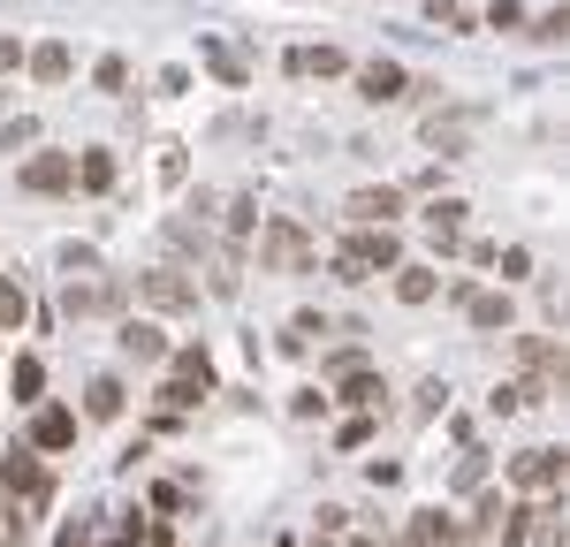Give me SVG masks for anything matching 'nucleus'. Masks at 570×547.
Masks as SVG:
<instances>
[{
	"mask_svg": "<svg viewBox=\"0 0 570 547\" xmlns=\"http://www.w3.org/2000/svg\"><path fill=\"white\" fill-rule=\"evenodd\" d=\"M395 259H403V243H395V221H381V228H357V221H351V243H343L335 274H343V281H373V274H389Z\"/></svg>",
	"mask_w": 570,
	"mask_h": 547,
	"instance_id": "f257e3e1",
	"label": "nucleus"
},
{
	"mask_svg": "<svg viewBox=\"0 0 570 547\" xmlns=\"http://www.w3.org/2000/svg\"><path fill=\"white\" fill-rule=\"evenodd\" d=\"M259 267L266 274H312V236L289 213H274V221L259 228Z\"/></svg>",
	"mask_w": 570,
	"mask_h": 547,
	"instance_id": "f03ea898",
	"label": "nucleus"
},
{
	"mask_svg": "<svg viewBox=\"0 0 570 547\" xmlns=\"http://www.w3.org/2000/svg\"><path fill=\"white\" fill-rule=\"evenodd\" d=\"M137 297L153 305V312H198V289L183 281L176 267H153V274H137Z\"/></svg>",
	"mask_w": 570,
	"mask_h": 547,
	"instance_id": "7ed1b4c3",
	"label": "nucleus"
},
{
	"mask_svg": "<svg viewBox=\"0 0 570 547\" xmlns=\"http://www.w3.org/2000/svg\"><path fill=\"white\" fill-rule=\"evenodd\" d=\"M510 479H518L525 495H556V487H563V449H525V456H510Z\"/></svg>",
	"mask_w": 570,
	"mask_h": 547,
	"instance_id": "20e7f679",
	"label": "nucleus"
},
{
	"mask_svg": "<svg viewBox=\"0 0 570 547\" xmlns=\"http://www.w3.org/2000/svg\"><path fill=\"white\" fill-rule=\"evenodd\" d=\"M357 99H373V107H389V99H411V77H403V61H365V69H357Z\"/></svg>",
	"mask_w": 570,
	"mask_h": 547,
	"instance_id": "39448f33",
	"label": "nucleus"
},
{
	"mask_svg": "<svg viewBox=\"0 0 570 547\" xmlns=\"http://www.w3.org/2000/svg\"><path fill=\"white\" fill-rule=\"evenodd\" d=\"M69 182H77V160H69V152H39V160H23V190H39V198L69 190Z\"/></svg>",
	"mask_w": 570,
	"mask_h": 547,
	"instance_id": "423d86ee",
	"label": "nucleus"
},
{
	"mask_svg": "<svg viewBox=\"0 0 570 547\" xmlns=\"http://www.w3.org/2000/svg\"><path fill=\"white\" fill-rule=\"evenodd\" d=\"M403 547H464V525L441 517V509H419V517L403 525Z\"/></svg>",
	"mask_w": 570,
	"mask_h": 547,
	"instance_id": "0eeeda50",
	"label": "nucleus"
},
{
	"mask_svg": "<svg viewBox=\"0 0 570 547\" xmlns=\"http://www.w3.org/2000/svg\"><path fill=\"white\" fill-rule=\"evenodd\" d=\"M77 441V410H61V404H46L39 418H31V449L53 456V449H69Z\"/></svg>",
	"mask_w": 570,
	"mask_h": 547,
	"instance_id": "6e6552de",
	"label": "nucleus"
},
{
	"mask_svg": "<svg viewBox=\"0 0 570 547\" xmlns=\"http://www.w3.org/2000/svg\"><path fill=\"white\" fill-rule=\"evenodd\" d=\"M343 213H351L357 228H381V221H395V213H403V190H389V182H381V190H357Z\"/></svg>",
	"mask_w": 570,
	"mask_h": 547,
	"instance_id": "1a4fd4ad",
	"label": "nucleus"
},
{
	"mask_svg": "<svg viewBox=\"0 0 570 547\" xmlns=\"http://www.w3.org/2000/svg\"><path fill=\"white\" fill-rule=\"evenodd\" d=\"M419 221H426V236H434L441 251H449V243L464 236V198H434V206H426Z\"/></svg>",
	"mask_w": 570,
	"mask_h": 547,
	"instance_id": "9d476101",
	"label": "nucleus"
},
{
	"mask_svg": "<svg viewBox=\"0 0 570 547\" xmlns=\"http://www.w3.org/2000/svg\"><path fill=\"white\" fill-rule=\"evenodd\" d=\"M61 297H69V312H115L122 305V281H69Z\"/></svg>",
	"mask_w": 570,
	"mask_h": 547,
	"instance_id": "9b49d317",
	"label": "nucleus"
},
{
	"mask_svg": "<svg viewBox=\"0 0 570 547\" xmlns=\"http://www.w3.org/2000/svg\"><path fill=\"white\" fill-rule=\"evenodd\" d=\"M395 297H403V305H434V289H441V281H434V267H411V259H395Z\"/></svg>",
	"mask_w": 570,
	"mask_h": 547,
	"instance_id": "f8f14e48",
	"label": "nucleus"
},
{
	"mask_svg": "<svg viewBox=\"0 0 570 547\" xmlns=\"http://www.w3.org/2000/svg\"><path fill=\"white\" fill-rule=\"evenodd\" d=\"M122 350L145 358V365H160V358H168V335H160L153 319H130V327H122Z\"/></svg>",
	"mask_w": 570,
	"mask_h": 547,
	"instance_id": "ddd939ff",
	"label": "nucleus"
},
{
	"mask_svg": "<svg viewBox=\"0 0 570 547\" xmlns=\"http://www.w3.org/2000/svg\"><path fill=\"white\" fill-rule=\"evenodd\" d=\"M381 396H389V388H381V372H365V365L343 372V404H351V410H381Z\"/></svg>",
	"mask_w": 570,
	"mask_h": 547,
	"instance_id": "4468645a",
	"label": "nucleus"
},
{
	"mask_svg": "<svg viewBox=\"0 0 570 547\" xmlns=\"http://www.w3.org/2000/svg\"><path fill=\"white\" fill-rule=\"evenodd\" d=\"M23 61H31V77H39V84H61V77H69V46H61V39H46L39 53H23Z\"/></svg>",
	"mask_w": 570,
	"mask_h": 547,
	"instance_id": "2eb2a0df",
	"label": "nucleus"
},
{
	"mask_svg": "<svg viewBox=\"0 0 570 547\" xmlns=\"http://www.w3.org/2000/svg\"><path fill=\"white\" fill-rule=\"evenodd\" d=\"M23 319H31V297H23V281H8V274H0V335H16Z\"/></svg>",
	"mask_w": 570,
	"mask_h": 547,
	"instance_id": "dca6fc26",
	"label": "nucleus"
},
{
	"mask_svg": "<svg viewBox=\"0 0 570 547\" xmlns=\"http://www.w3.org/2000/svg\"><path fill=\"white\" fill-rule=\"evenodd\" d=\"M39 388H46V365H39V358H16V372H8V396H16V404H39Z\"/></svg>",
	"mask_w": 570,
	"mask_h": 547,
	"instance_id": "f3484780",
	"label": "nucleus"
},
{
	"mask_svg": "<svg viewBox=\"0 0 570 547\" xmlns=\"http://www.w3.org/2000/svg\"><path fill=\"white\" fill-rule=\"evenodd\" d=\"M464 312H472V327L494 335V327H510V297H480V289H472V297H464Z\"/></svg>",
	"mask_w": 570,
	"mask_h": 547,
	"instance_id": "a211bd4d",
	"label": "nucleus"
},
{
	"mask_svg": "<svg viewBox=\"0 0 570 547\" xmlns=\"http://www.w3.org/2000/svg\"><path fill=\"white\" fill-rule=\"evenodd\" d=\"M85 418H122V380H91L85 388Z\"/></svg>",
	"mask_w": 570,
	"mask_h": 547,
	"instance_id": "6ab92c4d",
	"label": "nucleus"
},
{
	"mask_svg": "<svg viewBox=\"0 0 570 547\" xmlns=\"http://www.w3.org/2000/svg\"><path fill=\"white\" fill-rule=\"evenodd\" d=\"M23 533H31V509L8 495V501H0V547H23Z\"/></svg>",
	"mask_w": 570,
	"mask_h": 547,
	"instance_id": "aec40b11",
	"label": "nucleus"
},
{
	"mask_svg": "<svg viewBox=\"0 0 570 547\" xmlns=\"http://www.w3.org/2000/svg\"><path fill=\"white\" fill-rule=\"evenodd\" d=\"M77 182H85V190H107V182H115V160H107V152H85V160H77Z\"/></svg>",
	"mask_w": 570,
	"mask_h": 547,
	"instance_id": "412c9836",
	"label": "nucleus"
},
{
	"mask_svg": "<svg viewBox=\"0 0 570 547\" xmlns=\"http://www.w3.org/2000/svg\"><path fill=\"white\" fill-rule=\"evenodd\" d=\"M525 274H532V251H525V243H510V251H502V281H525Z\"/></svg>",
	"mask_w": 570,
	"mask_h": 547,
	"instance_id": "4be33fe9",
	"label": "nucleus"
},
{
	"mask_svg": "<svg viewBox=\"0 0 570 547\" xmlns=\"http://www.w3.org/2000/svg\"><path fill=\"white\" fill-rule=\"evenodd\" d=\"M487 23H494V31H518V23H525V8H518V0H494V8H487Z\"/></svg>",
	"mask_w": 570,
	"mask_h": 547,
	"instance_id": "5701e85b",
	"label": "nucleus"
},
{
	"mask_svg": "<svg viewBox=\"0 0 570 547\" xmlns=\"http://www.w3.org/2000/svg\"><path fill=\"white\" fill-rule=\"evenodd\" d=\"M563 31H570V16H563V8H548V16L532 23V39H563Z\"/></svg>",
	"mask_w": 570,
	"mask_h": 547,
	"instance_id": "b1692460",
	"label": "nucleus"
},
{
	"mask_svg": "<svg viewBox=\"0 0 570 547\" xmlns=\"http://www.w3.org/2000/svg\"><path fill=\"white\" fill-rule=\"evenodd\" d=\"M91 77H99V91H122V84H130V69H122V61H99Z\"/></svg>",
	"mask_w": 570,
	"mask_h": 547,
	"instance_id": "393cba45",
	"label": "nucleus"
},
{
	"mask_svg": "<svg viewBox=\"0 0 570 547\" xmlns=\"http://www.w3.org/2000/svg\"><path fill=\"white\" fill-rule=\"evenodd\" d=\"M252 221H259V206H252V198H236V213H228V236H252Z\"/></svg>",
	"mask_w": 570,
	"mask_h": 547,
	"instance_id": "a878e982",
	"label": "nucleus"
},
{
	"mask_svg": "<svg viewBox=\"0 0 570 547\" xmlns=\"http://www.w3.org/2000/svg\"><path fill=\"white\" fill-rule=\"evenodd\" d=\"M426 8H434V23H456L464 31V0H426Z\"/></svg>",
	"mask_w": 570,
	"mask_h": 547,
	"instance_id": "bb28decb",
	"label": "nucleus"
},
{
	"mask_svg": "<svg viewBox=\"0 0 570 547\" xmlns=\"http://www.w3.org/2000/svg\"><path fill=\"white\" fill-rule=\"evenodd\" d=\"M53 547H91V525H85V517H77V525H61V540H53Z\"/></svg>",
	"mask_w": 570,
	"mask_h": 547,
	"instance_id": "cd10ccee",
	"label": "nucleus"
},
{
	"mask_svg": "<svg viewBox=\"0 0 570 547\" xmlns=\"http://www.w3.org/2000/svg\"><path fill=\"white\" fill-rule=\"evenodd\" d=\"M0 69H23V39H0Z\"/></svg>",
	"mask_w": 570,
	"mask_h": 547,
	"instance_id": "c85d7f7f",
	"label": "nucleus"
}]
</instances>
